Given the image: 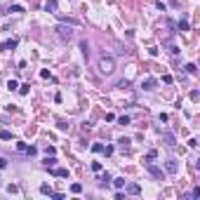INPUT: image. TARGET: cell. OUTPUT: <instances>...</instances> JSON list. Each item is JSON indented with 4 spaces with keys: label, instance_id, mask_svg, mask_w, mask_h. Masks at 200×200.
Returning a JSON list of instances; mask_svg holds the SVG:
<instances>
[{
    "label": "cell",
    "instance_id": "obj_7",
    "mask_svg": "<svg viewBox=\"0 0 200 200\" xmlns=\"http://www.w3.org/2000/svg\"><path fill=\"white\" fill-rule=\"evenodd\" d=\"M127 193H130V195H139L141 193V186L139 184H130V186H127Z\"/></svg>",
    "mask_w": 200,
    "mask_h": 200
},
{
    "label": "cell",
    "instance_id": "obj_6",
    "mask_svg": "<svg viewBox=\"0 0 200 200\" xmlns=\"http://www.w3.org/2000/svg\"><path fill=\"white\" fill-rule=\"evenodd\" d=\"M16 45H19V43H16V38H12V40H5V43L0 45V47H3V49H10V52H12V49H14Z\"/></svg>",
    "mask_w": 200,
    "mask_h": 200
},
{
    "label": "cell",
    "instance_id": "obj_5",
    "mask_svg": "<svg viewBox=\"0 0 200 200\" xmlns=\"http://www.w3.org/2000/svg\"><path fill=\"white\" fill-rule=\"evenodd\" d=\"M165 170H167V174H177V170H179L177 160H167V162H165Z\"/></svg>",
    "mask_w": 200,
    "mask_h": 200
},
{
    "label": "cell",
    "instance_id": "obj_15",
    "mask_svg": "<svg viewBox=\"0 0 200 200\" xmlns=\"http://www.w3.org/2000/svg\"><path fill=\"white\" fill-rule=\"evenodd\" d=\"M111 181H113V186H115V188H122V186H125V179H122V177H118V179H111Z\"/></svg>",
    "mask_w": 200,
    "mask_h": 200
},
{
    "label": "cell",
    "instance_id": "obj_31",
    "mask_svg": "<svg viewBox=\"0 0 200 200\" xmlns=\"http://www.w3.org/2000/svg\"><path fill=\"white\" fill-rule=\"evenodd\" d=\"M186 71H188V73H195L198 68H195V64H186Z\"/></svg>",
    "mask_w": 200,
    "mask_h": 200
},
{
    "label": "cell",
    "instance_id": "obj_13",
    "mask_svg": "<svg viewBox=\"0 0 200 200\" xmlns=\"http://www.w3.org/2000/svg\"><path fill=\"white\" fill-rule=\"evenodd\" d=\"M43 165H45V167H54V165H57V160H54V155H47V158L43 160Z\"/></svg>",
    "mask_w": 200,
    "mask_h": 200
},
{
    "label": "cell",
    "instance_id": "obj_26",
    "mask_svg": "<svg viewBox=\"0 0 200 200\" xmlns=\"http://www.w3.org/2000/svg\"><path fill=\"white\" fill-rule=\"evenodd\" d=\"M7 191H10V193H19V186H16V184H10Z\"/></svg>",
    "mask_w": 200,
    "mask_h": 200
},
{
    "label": "cell",
    "instance_id": "obj_16",
    "mask_svg": "<svg viewBox=\"0 0 200 200\" xmlns=\"http://www.w3.org/2000/svg\"><path fill=\"white\" fill-rule=\"evenodd\" d=\"M71 193H82V184H71Z\"/></svg>",
    "mask_w": 200,
    "mask_h": 200
},
{
    "label": "cell",
    "instance_id": "obj_10",
    "mask_svg": "<svg viewBox=\"0 0 200 200\" xmlns=\"http://www.w3.org/2000/svg\"><path fill=\"white\" fill-rule=\"evenodd\" d=\"M162 139H165L167 146H174V134L172 132H162Z\"/></svg>",
    "mask_w": 200,
    "mask_h": 200
},
{
    "label": "cell",
    "instance_id": "obj_12",
    "mask_svg": "<svg viewBox=\"0 0 200 200\" xmlns=\"http://www.w3.org/2000/svg\"><path fill=\"white\" fill-rule=\"evenodd\" d=\"M52 174H54V177H61V179H66V177H68V170H66V167H59V170H54Z\"/></svg>",
    "mask_w": 200,
    "mask_h": 200
},
{
    "label": "cell",
    "instance_id": "obj_35",
    "mask_svg": "<svg viewBox=\"0 0 200 200\" xmlns=\"http://www.w3.org/2000/svg\"><path fill=\"white\" fill-rule=\"evenodd\" d=\"M7 167V158H0V170H5Z\"/></svg>",
    "mask_w": 200,
    "mask_h": 200
},
{
    "label": "cell",
    "instance_id": "obj_4",
    "mask_svg": "<svg viewBox=\"0 0 200 200\" xmlns=\"http://www.w3.org/2000/svg\"><path fill=\"white\" fill-rule=\"evenodd\" d=\"M141 87L146 89V92H153V89L158 87V80L155 78H146V80H141Z\"/></svg>",
    "mask_w": 200,
    "mask_h": 200
},
{
    "label": "cell",
    "instance_id": "obj_32",
    "mask_svg": "<svg viewBox=\"0 0 200 200\" xmlns=\"http://www.w3.org/2000/svg\"><path fill=\"white\" fill-rule=\"evenodd\" d=\"M191 99H193V101H198V99H200V92H198V89H193V92H191Z\"/></svg>",
    "mask_w": 200,
    "mask_h": 200
},
{
    "label": "cell",
    "instance_id": "obj_11",
    "mask_svg": "<svg viewBox=\"0 0 200 200\" xmlns=\"http://www.w3.org/2000/svg\"><path fill=\"white\" fill-rule=\"evenodd\" d=\"M7 12H14V14H21V12H26V10H24V5H10V7H7Z\"/></svg>",
    "mask_w": 200,
    "mask_h": 200
},
{
    "label": "cell",
    "instance_id": "obj_33",
    "mask_svg": "<svg viewBox=\"0 0 200 200\" xmlns=\"http://www.w3.org/2000/svg\"><path fill=\"white\" fill-rule=\"evenodd\" d=\"M26 153H28V155H35V153H38V148H35V146H28Z\"/></svg>",
    "mask_w": 200,
    "mask_h": 200
},
{
    "label": "cell",
    "instance_id": "obj_28",
    "mask_svg": "<svg viewBox=\"0 0 200 200\" xmlns=\"http://www.w3.org/2000/svg\"><path fill=\"white\" fill-rule=\"evenodd\" d=\"M167 49H170V52H172V54H179V47H177V45H172V43H170V45H167Z\"/></svg>",
    "mask_w": 200,
    "mask_h": 200
},
{
    "label": "cell",
    "instance_id": "obj_3",
    "mask_svg": "<svg viewBox=\"0 0 200 200\" xmlns=\"http://www.w3.org/2000/svg\"><path fill=\"white\" fill-rule=\"evenodd\" d=\"M144 165H146V170H148V172H151L155 179H160V181H162V177H165V174H162V170H158V167L153 165L151 160H144Z\"/></svg>",
    "mask_w": 200,
    "mask_h": 200
},
{
    "label": "cell",
    "instance_id": "obj_36",
    "mask_svg": "<svg viewBox=\"0 0 200 200\" xmlns=\"http://www.w3.org/2000/svg\"><path fill=\"white\" fill-rule=\"evenodd\" d=\"M155 155H158V153H155V151H148V153H146V160H153V158H155Z\"/></svg>",
    "mask_w": 200,
    "mask_h": 200
},
{
    "label": "cell",
    "instance_id": "obj_24",
    "mask_svg": "<svg viewBox=\"0 0 200 200\" xmlns=\"http://www.w3.org/2000/svg\"><path fill=\"white\" fill-rule=\"evenodd\" d=\"M26 148H28V146H26L24 141H16V151H21V153H26Z\"/></svg>",
    "mask_w": 200,
    "mask_h": 200
},
{
    "label": "cell",
    "instance_id": "obj_9",
    "mask_svg": "<svg viewBox=\"0 0 200 200\" xmlns=\"http://www.w3.org/2000/svg\"><path fill=\"white\" fill-rule=\"evenodd\" d=\"M130 144H132V141L127 139V137H120V139H118V146H120L122 151H127V148H130Z\"/></svg>",
    "mask_w": 200,
    "mask_h": 200
},
{
    "label": "cell",
    "instance_id": "obj_34",
    "mask_svg": "<svg viewBox=\"0 0 200 200\" xmlns=\"http://www.w3.org/2000/svg\"><path fill=\"white\" fill-rule=\"evenodd\" d=\"M101 153H106V155H113V146H106V148H104Z\"/></svg>",
    "mask_w": 200,
    "mask_h": 200
},
{
    "label": "cell",
    "instance_id": "obj_38",
    "mask_svg": "<svg viewBox=\"0 0 200 200\" xmlns=\"http://www.w3.org/2000/svg\"><path fill=\"white\" fill-rule=\"evenodd\" d=\"M115 200H125V193H122L120 188H118V193H115Z\"/></svg>",
    "mask_w": 200,
    "mask_h": 200
},
{
    "label": "cell",
    "instance_id": "obj_23",
    "mask_svg": "<svg viewBox=\"0 0 200 200\" xmlns=\"http://www.w3.org/2000/svg\"><path fill=\"white\" fill-rule=\"evenodd\" d=\"M80 49H82V54H85V57H87V54H89V47H87V40H82V43H80Z\"/></svg>",
    "mask_w": 200,
    "mask_h": 200
},
{
    "label": "cell",
    "instance_id": "obj_29",
    "mask_svg": "<svg viewBox=\"0 0 200 200\" xmlns=\"http://www.w3.org/2000/svg\"><path fill=\"white\" fill-rule=\"evenodd\" d=\"M40 78H45V80H47V78H52V76H49V71H47V68H43V71H40Z\"/></svg>",
    "mask_w": 200,
    "mask_h": 200
},
{
    "label": "cell",
    "instance_id": "obj_19",
    "mask_svg": "<svg viewBox=\"0 0 200 200\" xmlns=\"http://www.w3.org/2000/svg\"><path fill=\"white\" fill-rule=\"evenodd\" d=\"M108 181H111V174H108V172H106V174H101V179H99V184H101V186H106Z\"/></svg>",
    "mask_w": 200,
    "mask_h": 200
},
{
    "label": "cell",
    "instance_id": "obj_30",
    "mask_svg": "<svg viewBox=\"0 0 200 200\" xmlns=\"http://www.w3.org/2000/svg\"><path fill=\"white\" fill-rule=\"evenodd\" d=\"M92 172H101V162H92Z\"/></svg>",
    "mask_w": 200,
    "mask_h": 200
},
{
    "label": "cell",
    "instance_id": "obj_37",
    "mask_svg": "<svg viewBox=\"0 0 200 200\" xmlns=\"http://www.w3.org/2000/svg\"><path fill=\"white\" fill-rule=\"evenodd\" d=\"M191 195H193V198H200V186H195V188H193V193H191Z\"/></svg>",
    "mask_w": 200,
    "mask_h": 200
},
{
    "label": "cell",
    "instance_id": "obj_8",
    "mask_svg": "<svg viewBox=\"0 0 200 200\" xmlns=\"http://www.w3.org/2000/svg\"><path fill=\"white\" fill-rule=\"evenodd\" d=\"M57 7H59L57 0H45V10H47V12H57Z\"/></svg>",
    "mask_w": 200,
    "mask_h": 200
},
{
    "label": "cell",
    "instance_id": "obj_20",
    "mask_svg": "<svg viewBox=\"0 0 200 200\" xmlns=\"http://www.w3.org/2000/svg\"><path fill=\"white\" fill-rule=\"evenodd\" d=\"M7 89H10V92H14V89H19V82H16V80H10V82H7Z\"/></svg>",
    "mask_w": 200,
    "mask_h": 200
},
{
    "label": "cell",
    "instance_id": "obj_2",
    "mask_svg": "<svg viewBox=\"0 0 200 200\" xmlns=\"http://www.w3.org/2000/svg\"><path fill=\"white\" fill-rule=\"evenodd\" d=\"M54 31H57V35H59V38H61L64 43H68V40H73V35H76V31H73V26H66V24H59V26L54 28Z\"/></svg>",
    "mask_w": 200,
    "mask_h": 200
},
{
    "label": "cell",
    "instance_id": "obj_27",
    "mask_svg": "<svg viewBox=\"0 0 200 200\" xmlns=\"http://www.w3.org/2000/svg\"><path fill=\"white\" fill-rule=\"evenodd\" d=\"M45 153H47V155H54V153H57V148H54V146H45Z\"/></svg>",
    "mask_w": 200,
    "mask_h": 200
},
{
    "label": "cell",
    "instance_id": "obj_14",
    "mask_svg": "<svg viewBox=\"0 0 200 200\" xmlns=\"http://www.w3.org/2000/svg\"><path fill=\"white\" fill-rule=\"evenodd\" d=\"M177 28H179L181 33H186V31H188V21H186V19H181V21L177 24Z\"/></svg>",
    "mask_w": 200,
    "mask_h": 200
},
{
    "label": "cell",
    "instance_id": "obj_17",
    "mask_svg": "<svg viewBox=\"0 0 200 200\" xmlns=\"http://www.w3.org/2000/svg\"><path fill=\"white\" fill-rule=\"evenodd\" d=\"M0 139H3V141H10V139H12V132H10V130H3V132H0Z\"/></svg>",
    "mask_w": 200,
    "mask_h": 200
},
{
    "label": "cell",
    "instance_id": "obj_25",
    "mask_svg": "<svg viewBox=\"0 0 200 200\" xmlns=\"http://www.w3.org/2000/svg\"><path fill=\"white\" fill-rule=\"evenodd\" d=\"M118 122H120V125H130V118H127V115H120Z\"/></svg>",
    "mask_w": 200,
    "mask_h": 200
},
{
    "label": "cell",
    "instance_id": "obj_22",
    "mask_svg": "<svg viewBox=\"0 0 200 200\" xmlns=\"http://www.w3.org/2000/svg\"><path fill=\"white\" fill-rule=\"evenodd\" d=\"M104 151V146H101V144L97 141V144H92V153H101Z\"/></svg>",
    "mask_w": 200,
    "mask_h": 200
},
{
    "label": "cell",
    "instance_id": "obj_18",
    "mask_svg": "<svg viewBox=\"0 0 200 200\" xmlns=\"http://www.w3.org/2000/svg\"><path fill=\"white\" fill-rule=\"evenodd\" d=\"M40 193H43V195H49V193H52V186H49V184H43V186H40Z\"/></svg>",
    "mask_w": 200,
    "mask_h": 200
},
{
    "label": "cell",
    "instance_id": "obj_21",
    "mask_svg": "<svg viewBox=\"0 0 200 200\" xmlns=\"http://www.w3.org/2000/svg\"><path fill=\"white\" fill-rule=\"evenodd\" d=\"M31 92V85H19V94H28Z\"/></svg>",
    "mask_w": 200,
    "mask_h": 200
},
{
    "label": "cell",
    "instance_id": "obj_1",
    "mask_svg": "<svg viewBox=\"0 0 200 200\" xmlns=\"http://www.w3.org/2000/svg\"><path fill=\"white\" fill-rule=\"evenodd\" d=\"M97 68H99V73L111 76L113 71H115V59L111 57V54H101V57H99V64H97Z\"/></svg>",
    "mask_w": 200,
    "mask_h": 200
}]
</instances>
